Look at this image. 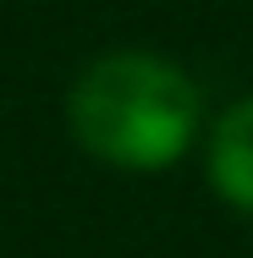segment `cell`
Wrapping results in <instances>:
<instances>
[{
  "label": "cell",
  "mask_w": 253,
  "mask_h": 258,
  "mask_svg": "<svg viewBox=\"0 0 253 258\" xmlns=\"http://www.w3.org/2000/svg\"><path fill=\"white\" fill-rule=\"evenodd\" d=\"M198 88L182 66L149 50H116L77 72L66 121L72 138L105 165L121 170H160L198 132Z\"/></svg>",
  "instance_id": "obj_1"
},
{
  "label": "cell",
  "mask_w": 253,
  "mask_h": 258,
  "mask_svg": "<svg viewBox=\"0 0 253 258\" xmlns=\"http://www.w3.org/2000/svg\"><path fill=\"white\" fill-rule=\"evenodd\" d=\"M209 181L231 209L253 214V99H237L209 132Z\"/></svg>",
  "instance_id": "obj_2"
}]
</instances>
